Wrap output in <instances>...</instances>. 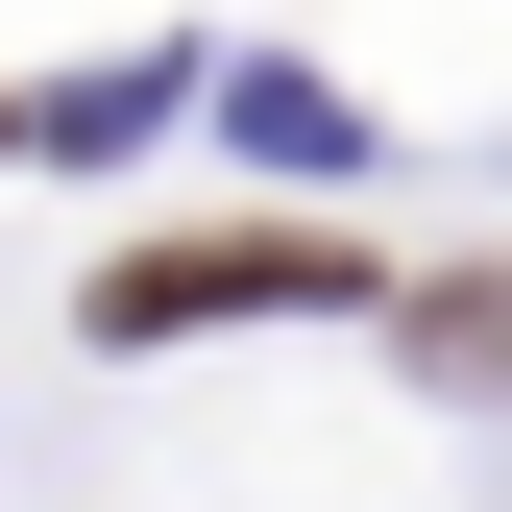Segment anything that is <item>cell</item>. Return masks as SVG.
<instances>
[{
  "label": "cell",
  "instance_id": "1",
  "mask_svg": "<svg viewBox=\"0 0 512 512\" xmlns=\"http://www.w3.org/2000/svg\"><path fill=\"white\" fill-rule=\"evenodd\" d=\"M366 244L342 220H196V244H122L98 269V342H196V317H342Z\"/></svg>",
  "mask_w": 512,
  "mask_h": 512
}]
</instances>
